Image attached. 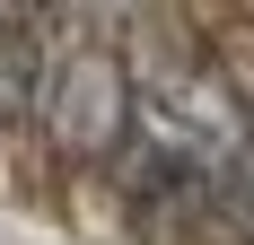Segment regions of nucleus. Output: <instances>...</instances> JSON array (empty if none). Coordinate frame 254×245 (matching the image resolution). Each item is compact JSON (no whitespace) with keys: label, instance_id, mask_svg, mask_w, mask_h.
Listing matches in <instances>:
<instances>
[{"label":"nucleus","instance_id":"obj_3","mask_svg":"<svg viewBox=\"0 0 254 245\" xmlns=\"http://www.w3.org/2000/svg\"><path fill=\"white\" fill-rule=\"evenodd\" d=\"M210 210H219V219H228L237 237L254 245V140L237 149V158H228L219 175H210Z\"/></svg>","mask_w":254,"mask_h":245},{"label":"nucleus","instance_id":"obj_2","mask_svg":"<svg viewBox=\"0 0 254 245\" xmlns=\"http://www.w3.org/2000/svg\"><path fill=\"white\" fill-rule=\"evenodd\" d=\"M35 70H44V18L0 9V131L35 114Z\"/></svg>","mask_w":254,"mask_h":245},{"label":"nucleus","instance_id":"obj_1","mask_svg":"<svg viewBox=\"0 0 254 245\" xmlns=\"http://www.w3.org/2000/svg\"><path fill=\"white\" fill-rule=\"evenodd\" d=\"M35 122L62 158H114L131 140V61L105 44V18H44Z\"/></svg>","mask_w":254,"mask_h":245}]
</instances>
